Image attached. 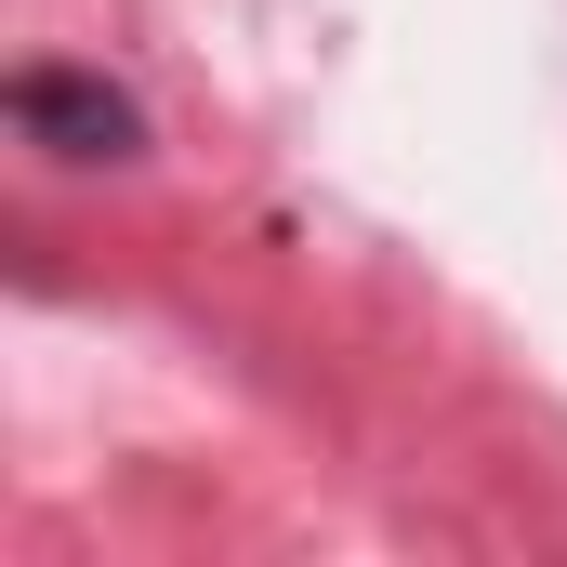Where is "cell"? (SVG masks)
Segmentation results:
<instances>
[{
	"label": "cell",
	"mask_w": 567,
	"mask_h": 567,
	"mask_svg": "<svg viewBox=\"0 0 567 567\" xmlns=\"http://www.w3.org/2000/svg\"><path fill=\"white\" fill-rule=\"evenodd\" d=\"M13 133L66 172H133L145 158V106L106 80V66H27L13 80Z\"/></svg>",
	"instance_id": "obj_1"
}]
</instances>
